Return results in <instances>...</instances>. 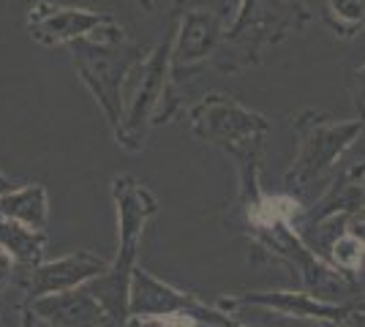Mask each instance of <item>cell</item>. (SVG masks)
<instances>
[{"label":"cell","instance_id":"cell-1","mask_svg":"<svg viewBox=\"0 0 365 327\" xmlns=\"http://www.w3.org/2000/svg\"><path fill=\"white\" fill-rule=\"evenodd\" d=\"M112 197L118 204V237H120L118 256H115V262L109 265L104 276L93 279L85 286L104 303L112 322H118L123 327V322L128 319L131 276H134V267H137L142 234H145L148 221L155 216L158 202L150 194V188L142 186L131 175H120V177L112 180Z\"/></svg>","mask_w":365,"mask_h":327},{"label":"cell","instance_id":"cell-2","mask_svg":"<svg viewBox=\"0 0 365 327\" xmlns=\"http://www.w3.org/2000/svg\"><path fill=\"white\" fill-rule=\"evenodd\" d=\"M188 123L199 140L221 147L237 161L243 199H248L251 194L257 197L262 140L270 131V123L227 95H205L197 107H191Z\"/></svg>","mask_w":365,"mask_h":327},{"label":"cell","instance_id":"cell-3","mask_svg":"<svg viewBox=\"0 0 365 327\" xmlns=\"http://www.w3.org/2000/svg\"><path fill=\"white\" fill-rule=\"evenodd\" d=\"M71 58L82 85L91 90L98 109L104 112L115 140H123V123H125V82L134 77L142 63V49L123 41H79L71 44Z\"/></svg>","mask_w":365,"mask_h":327},{"label":"cell","instance_id":"cell-4","mask_svg":"<svg viewBox=\"0 0 365 327\" xmlns=\"http://www.w3.org/2000/svg\"><path fill=\"white\" fill-rule=\"evenodd\" d=\"M25 28L41 47H71L79 41H123L125 31L112 14L38 0L28 9Z\"/></svg>","mask_w":365,"mask_h":327},{"label":"cell","instance_id":"cell-5","mask_svg":"<svg viewBox=\"0 0 365 327\" xmlns=\"http://www.w3.org/2000/svg\"><path fill=\"white\" fill-rule=\"evenodd\" d=\"M365 120H349V123H330L324 118L314 120H297L300 131V145H297V156L292 161L289 172L284 175V186L287 191H303L311 183H317L327 170H333V164L349 150L354 140L363 134Z\"/></svg>","mask_w":365,"mask_h":327},{"label":"cell","instance_id":"cell-6","mask_svg":"<svg viewBox=\"0 0 365 327\" xmlns=\"http://www.w3.org/2000/svg\"><path fill=\"white\" fill-rule=\"evenodd\" d=\"M172 44H175V19L167 25L164 38L153 49L137 68V88L125 104V123H123L120 145L125 150H139L145 140V128L158 120L164 98H167V82L172 77Z\"/></svg>","mask_w":365,"mask_h":327},{"label":"cell","instance_id":"cell-7","mask_svg":"<svg viewBox=\"0 0 365 327\" xmlns=\"http://www.w3.org/2000/svg\"><path fill=\"white\" fill-rule=\"evenodd\" d=\"M169 313H188L202 325L213 327H245L243 322L232 319L229 311L213 308L202 303L197 295L180 292L167 281L155 279L153 273L134 267L131 276V295H128V316H169Z\"/></svg>","mask_w":365,"mask_h":327},{"label":"cell","instance_id":"cell-8","mask_svg":"<svg viewBox=\"0 0 365 327\" xmlns=\"http://www.w3.org/2000/svg\"><path fill=\"white\" fill-rule=\"evenodd\" d=\"M227 11L221 0H185V9L175 16L172 44V77L207 61L221 41Z\"/></svg>","mask_w":365,"mask_h":327},{"label":"cell","instance_id":"cell-9","mask_svg":"<svg viewBox=\"0 0 365 327\" xmlns=\"http://www.w3.org/2000/svg\"><path fill=\"white\" fill-rule=\"evenodd\" d=\"M240 306H257L281 316L317 319V322H346L351 313V306H338L324 297H317L314 292H248V295L221 300L224 311H235Z\"/></svg>","mask_w":365,"mask_h":327},{"label":"cell","instance_id":"cell-10","mask_svg":"<svg viewBox=\"0 0 365 327\" xmlns=\"http://www.w3.org/2000/svg\"><path fill=\"white\" fill-rule=\"evenodd\" d=\"M112 262L104 256H96L91 251H76V254H66L52 262H38L31 273V295H55V292H68V289H79L93 279L104 276Z\"/></svg>","mask_w":365,"mask_h":327},{"label":"cell","instance_id":"cell-11","mask_svg":"<svg viewBox=\"0 0 365 327\" xmlns=\"http://www.w3.org/2000/svg\"><path fill=\"white\" fill-rule=\"evenodd\" d=\"M31 311L52 327H101L112 322L104 303L88 286L33 297Z\"/></svg>","mask_w":365,"mask_h":327},{"label":"cell","instance_id":"cell-12","mask_svg":"<svg viewBox=\"0 0 365 327\" xmlns=\"http://www.w3.org/2000/svg\"><path fill=\"white\" fill-rule=\"evenodd\" d=\"M357 210H365V161L349 167L319 202L314 204V210L303 213V232L317 229L319 224L330 221V218H351Z\"/></svg>","mask_w":365,"mask_h":327},{"label":"cell","instance_id":"cell-13","mask_svg":"<svg viewBox=\"0 0 365 327\" xmlns=\"http://www.w3.org/2000/svg\"><path fill=\"white\" fill-rule=\"evenodd\" d=\"M0 216L14 218L25 227L33 229H46V221H49V197H46V188L41 183H33V186L11 188L6 194H0Z\"/></svg>","mask_w":365,"mask_h":327},{"label":"cell","instance_id":"cell-14","mask_svg":"<svg viewBox=\"0 0 365 327\" xmlns=\"http://www.w3.org/2000/svg\"><path fill=\"white\" fill-rule=\"evenodd\" d=\"M46 232L25 227L14 218L0 216V251H6L16 265H38L44 254Z\"/></svg>","mask_w":365,"mask_h":327},{"label":"cell","instance_id":"cell-15","mask_svg":"<svg viewBox=\"0 0 365 327\" xmlns=\"http://www.w3.org/2000/svg\"><path fill=\"white\" fill-rule=\"evenodd\" d=\"M330 256H333V265L338 270H344V273H360L365 265V243L357 234H351L349 229H344L330 243Z\"/></svg>","mask_w":365,"mask_h":327},{"label":"cell","instance_id":"cell-16","mask_svg":"<svg viewBox=\"0 0 365 327\" xmlns=\"http://www.w3.org/2000/svg\"><path fill=\"white\" fill-rule=\"evenodd\" d=\"M202 322L188 313H169V316H128L123 327H199Z\"/></svg>","mask_w":365,"mask_h":327},{"label":"cell","instance_id":"cell-17","mask_svg":"<svg viewBox=\"0 0 365 327\" xmlns=\"http://www.w3.org/2000/svg\"><path fill=\"white\" fill-rule=\"evenodd\" d=\"M330 11L341 25H360L365 16V0H330Z\"/></svg>","mask_w":365,"mask_h":327},{"label":"cell","instance_id":"cell-18","mask_svg":"<svg viewBox=\"0 0 365 327\" xmlns=\"http://www.w3.org/2000/svg\"><path fill=\"white\" fill-rule=\"evenodd\" d=\"M351 93H354V107H357V118L365 120V66H360L354 71V85H351Z\"/></svg>","mask_w":365,"mask_h":327},{"label":"cell","instance_id":"cell-19","mask_svg":"<svg viewBox=\"0 0 365 327\" xmlns=\"http://www.w3.org/2000/svg\"><path fill=\"white\" fill-rule=\"evenodd\" d=\"M346 322H351L354 327H365V300H360V303L351 306V313Z\"/></svg>","mask_w":365,"mask_h":327},{"label":"cell","instance_id":"cell-20","mask_svg":"<svg viewBox=\"0 0 365 327\" xmlns=\"http://www.w3.org/2000/svg\"><path fill=\"white\" fill-rule=\"evenodd\" d=\"M346 229H349L351 234H357V237H360V240L365 243V216H363V218H354V221H349V224H346Z\"/></svg>","mask_w":365,"mask_h":327},{"label":"cell","instance_id":"cell-21","mask_svg":"<svg viewBox=\"0 0 365 327\" xmlns=\"http://www.w3.org/2000/svg\"><path fill=\"white\" fill-rule=\"evenodd\" d=\"M25 327H52L49 322H44L41 316H36L33 311H28L25 313Z\"/></svg>","mask_w":365,"mask_h":327},{"label":"cell","instance_id":"cell-22","mask_svg":"<svg viewBox=\"0 0 365 327\" xmlns=\"http://www.w3.org/2000/svg\"><path fill=\"white\" fill-rule=\"evenodd\" d=\"M11 188H14V183L0 172V194H6V191H11Z\"/></svg>","mask_w":365,"mask_h":327},{"label":"cell","instance_id":"cell-23","mask_svg":"<svg viewBox=\"0 0 365 327\" xmlns=\"http://www.w3.org/2000/svg\"><path fill=\"white\" fill-rule=\"evenodd\" d=\"M317 327H354L351 322H322V325Z\"/></svg>","mask_w":365,"mask_h":327},{"label":"cell","instance_id":"cell-24","mask_svg":"<svg viewBox=\"0 0 365 327\" xmlns=\"http://www.w3.org/2000/svg\"><path fill=\"white\" fill-rule=\"evenodd\" d=\"M134 3H137V6H142L145 11H153V3H150V0H134Z\"/></svg>","mask_w":365,"mask_h":327},{"label":"cell","instance_id":"cell-25","mask_svg":"<svg viewBox=\"0 0 365 327\" xmlns=\"http://www.w3.org/2000/svg\"><path fill=\"white\" fill-rule=\"evenodd\" d=\"M101 327H120L118 322H107V325H101Z\"/></svg>","mask_w":365,"mask_h":327},{"label":"cell","instance_id":"cell-26","mask_svg":"<svg viewBox=\"0 0 365 327\" xmlns=\"http://www.w3.org/2000/svg\"><path fill=\"white\" fill-rule=\"evenodd\" d=\"M199 327H213V325H199Z\"/></svg>","mask_w":365,"mask_h":327}]
</instances>
